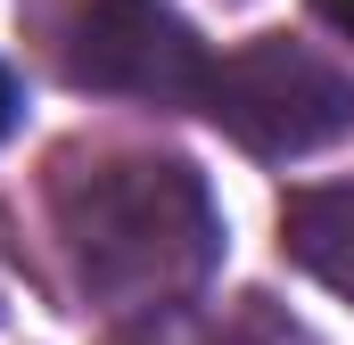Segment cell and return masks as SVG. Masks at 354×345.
<instances>
[{"label":"cell","instance_id":"4","mask_svg":"<svg viewBox=\"0 0 354 345\" xmlns=\"http://www.w3.org/2000/svg\"><path fill=\"white\" fill-rule=\"evenodd\" d=\"M280 247L322 288L354 296V181H313L280 206Z\"/></svg>","mask_w":354,"mask_h":345},{"label":"cell","instance_id":"5","mask_svg":"<svg viewBox=\"0 0 354 345\" xmlns=\"http://www.w3.org/2000/svg\"><path fill=\"white\" fill-rule=\"evenodd\" d=\"M313 8H322V25H338V33L354 41V0H313Z\"/></svg>","mask_w":354,"mask_h":345},{"label":"cell","instance_id":"2","mask_svg":"<svg viewBox=\"0 0 354 345\" xmlns=\"http://www.w3.org/2000/svg\"><path fill=\"white\" fill-rule=\"evenodd\" d=\"M206 115L248 157H313L354 132V75L288 33H264L206 75Z\"/></svg>","mask_w":354,"mask_h":345},{"label":"cell","instance_id":"1","mask_svg":"<svg viewBox=\"0 0 354 345\" xmlns=\"http://www.w3.org/2000/svg\"><path fill=\"white\" fill-rule=\"evenodd\" d=\"M58 239L91 296L165 304L214 271L223 222L181 157H107L58 181Z\"/></svg>","mask_w":354,"mask_h":345},{"label":"cell","instance_id":"3","mask_svg":"<svg viewBox=\"0 0 354 345\" xmlns=\"http://www.w3.org/2000/svg\"><path fill=\"white\" fill-rule=\"evenodd\" d=\"M66 75L140 107H206L214 58L165 0H91L66 33Z\"/></svg>","mask_w":354,"mask_h":345},{"label":"cell","instance_id":"6","mask_svg":"<svg viewBox=\"0 0 354 345\" xmlns=\"http://www.w3.org/2000/svg\"><path fill=\"white\" fill-rule=\"evenodd\" d=\"M17 124V83H8V66H0V132Z\"/></svg>","mask_w":354,"mask_h":345}]
</instances>
